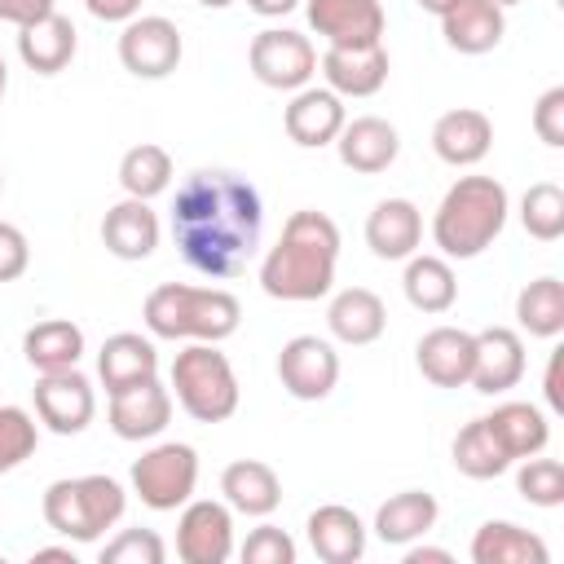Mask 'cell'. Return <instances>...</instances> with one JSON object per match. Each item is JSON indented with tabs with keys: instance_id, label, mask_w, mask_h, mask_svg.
<instances>
[{
	"instance_id": "10",
	"label": "cell",
	"mask_w": 564,
	"mask_h": 564,
	"mask_svg": "<svg viewBox=\"0 0 564 564\" xmlns=\"http://www.w3.org/2000/svg\"><path fill=\"white\" fill-rule=\"evenodd\" d=\"M278 379L295 401H326L339 383V352L322 335H295L278 352Z\"/></svg>"
},
{
	"instance_id": "40",
	"label": "cell",
	"mask_w": 564,
	"mask_h": 564,
	"mask_svg": "<svg viewBox=\"0 0 564 564\" xmlns=\"http://www.w3.org/2000/svg\"><path fill=\"white\" fill-rule=\"evenodd\" d=\"M167 546L154 529H119L101 546V564H163Z\"/></svg>"
},
{
	"instance_id": "27",
	"label": "cell",
	"mask_w": 564,
	"mask_h": 564,
	"mask_svg": "<svg viewBox=\"0 0 564 564\" xmlns=\"http://www.w3.org/2000/svg\"><path fill=\"white\" fill-rule=\"evenodd\" d=\"M326 326L339 344L366 348L388 330V308L370 286H344L335 291V300L326 304Z\"/></svg>"
},
{
	"instance_id": "12",
	"label": "cell",
	"mask_w": 564,
	"mask_h": 564,
	"mask_svg": "<svg viewBox=\"0 0 564 564\" xmlns=\"http://www.w3.org/2000/svg\"><path fill=\"white\" fill-rule=\"evenodd\" d=\"M176 555L185 564H225L234 555V511L216 498H189L176 520Z\"/></svg>"
},
{
	"instance_id": "23",
	"label": "cell",
	"mask_w": 564,
	"mask_h": 564,
	"mask_svg": "<svg viewBox=\"0 0 564 564\" xmlns=\"http://www.w3.org/2000/svg\"><path fill=\"white\" fill-rule=\"evenodd\" d=\"M75 48H79L75 22H70L66 13H57V9L44 13V18H35V22H26V26H18V57H22V66L35 70V75H57V70H66L70 57H75Z\"/></svg>"
},
{
	"instance_id": "47",
	"label": "cell",
	"mask_w": 564,
	"mask_h": 564,
	"mask_svg": "<svg viewBox=\"0 0 564 564\" xmlns=\"http://www.w3.org/2000/svg\"><path fill=\"white\" fill-rule=\"evenodd\" d=\"M546 405L551 410H564V397H560V352H551V361H546Z\"/></svg>"
},
{
	"instance_id": "50",
	"label": "cell",
	"mask_w": 564,
	"mask_h": 564,
	"mask_svg": "<svg viewBox=\"0 0 564 564\" xmlns=\"http://www.w3.org/2000/svg\"><path fill=\"white\" fill-rule=\"evenodd\" d=\"M414 4H419L423 13H436V18H441V13H445V9L454 4V0H414Z\"/></svg>"
},
{
	"instance_id": "38",
	"label": "cell",
	"mask_w": 564,
	"mask_h": 564,
	"mask_svg": "<svg viewBox=\"0 0 564 564\" xmlns=\"http://www.w3.org/2000/svg\"><path fill=\"white\" fill-rule=\"evenodd\" d=\"M40 445V423L22 405H0V476L22 467Z\"/></svg>"
},
{
	"instance_id": "14",
	"label": "cell",
	"mask_w": 564,
	"mask_h": 564,
	"mask_svg": "<svg viewBox=\"0 0 564 564\" xmlns=\"http://www.w3.org/2000/svg\"><path fill=\"white\" fill-rule=\"evenodd\" d=\"M167 423H172V388H163L159 375L110 392V432L119 441H154Z\"/></svg>"
},
{
	"instance_id": "25",
	"label": "cell",
	"mask_w": 564,
	"mask_h": 564,
	"mask_svg": "<svg viewBox=\"0 0 564 564\" xmlns=\"http://www.w3.org/2000/svg\"><path fill=\"white\" fill-rule=\"evenodd\" d=\"M220 494L229 502V511L238 516H251V520H264L278 511L282 502V480L269 463L260 458H234L225 471H220Z\"/></svg>"
},
{
	"instance_id": "44",
	"label": "cell",
	"mask_w": 564,
	"mask_h": 564,
	"mask_svg": "<svg viewBox=\"0 0 564 564\" xmlns=\"http://www.w3.org/2000/svg\"><path fill=\"white\" fill-rule=\"evenodd\" d=\"M57 0H0V22H13V26H26L44 13H53Z\"/></svg>"
},
{
	"instance_id": "9",
	"label": "cell",
	"mask_w": 564,
	"mask_h": 564,
	"mask_svg": "<svg viewBox=\"0 0 564 564\" xmlns=\"http://www.w3.org/2000/svg\"><path fill=\"white\" fill-rule=\"evenodd\" d=\"M181 53H185L181 26L163 13H137L119 31V62L137 79H167L181 66Z\"/></svg>"
},
{
	"instance_id": "24",
	"label": "cell",
	"mask_w": 564,
	"mask_h": 564,
	"mask_svg": "<svg viewBox=\"0 0 564 564\" xmlns=\"http://www.w3.org/2000/svg\"><path fill=\"white\" fill-rule=\"evenodd\" d=\"M423 242V216L410 198H383L366 216V247L379 260H410Z\"/></svg>"
},
{
	"instance_id": "20",
	"label": "cell",
	"mask_w": 564,
	"mask_h": 564,
	"mask_svg": "<svg viewBox=\"0 0 564 564\" xmlns=\"http://www.w3.org/2000/svg\"><path fill=\"white\" fill-rule=\"evenodd\" d=\"M441 35L454 53H467V57H480L489 48L502 44L507 35V9H498L494 0H454L445 13H441Z\"/></svg>"
},
{
	"instance_id": "18",
	"label": "cell",
	"mask_w": 564,
	"mask_h": 564,
	"mask_svg": "<svg viewBox=\"0 0 564 564\" xmlns=\"http://www.w3.org/2000/svg\"><path fill=\"white\" fill-rule=\"evenodd\" d=\"M471 357H476V335L458 326H432L414 348L419 375L436 388H467Z\"/></svg>"
},
{
	"instance_id": "41",
	"label": "cell",
	"mask_w": 564,
	"mask_h": 564,
	"mask_svg": "<svg viewBox=\"0 0 564 564\" xmlns=\"http://www.w3.org/2000/svg\"><path fill=\"white\" fill-rule=\"evenodd\" d=\"M238 555H242V564H295L300 551H295V538L286 529L260 524V529L247 533V542L238 546Z\"/></svg>"
},
{
	"instance_id": "11",
	"label": "cell",
	"mask_w": 564,
	"mask_h": 564,
	"mask_svg": "<svg viewBox=\"0 0 564 564\" xmlns=\"http://www.w3.org/2000/svg\"><path fill=\"white\" fill-rule=\"evenodd\" d=\"M97 414V392L88 375L70 370H48L35 379V419L57 432V436H79Z\"/></svg>"
},
{
	"instance_id": "31",
	"label": "cell",
	"mask_w": 564,
	"mask_h": 564,
	"mask_svg": "<svg viewBox=\"0 0 564 564\" xmlns=\"http://www.w3.org/2000/svg\"><path fill=\"white\" fill-rule=\"evenodd\" d=\"M22 357L31 370H70L84 357V330L70 317H44L22 335Z\"/></svg>"
},
{
	"instance_id": "37",
	"label": "cell",
	"mask_w": 564,
	"mask_h": 564,
	"mask_svg": "<svg viewBox=\"0 0 564 564\" xmlns=\"http://www.w3.org/2000/svg\"><path fill=\"white\" fill-rule=\"evenodd\" d=\"M520 225L529 238L538 242H555L564 238V189L555 181H538L524 189L520 198Z\"/></svg>"
},
{
	"instance_id": "28",
	"label": "cell",
	"mask_w": 564,
	"mask_h": 564,
	"mask_svg": "<svg viewBox=\"0 0 564 564\" xmlns=\"http://www.w3.org/2000/svg\"><path fill=\"white\" fill-rule=\"evenodd\" d=\"M150 375H159V348H154V339H145L137 330H115L101 344V352H97V379L106 383V397L119 392V388H128V383H137V379H150Z\"/></svg>"
},
{
	"instance_id": "5",
	"label": "cell",
	"mask_w": 564,
	"mask_h": 564,
	"mask_svg": "<svg viewBox=\"0 0 564 564\" xmlns=\"http://www.w3.org/2000/svg\"><path fill=\"white\" fill-rule=\"evenodd\" d=\"M128 494L115 476H62L44 489V524L66 542H97L123 520Z\"/></svg>"
},
{
	"instance_id": "45",
	"label": "cell",
	"mask_w": 564,
	"mask_h": 564,
	"mask_svg": "<svg viewBox=\"0 0 564 564\" xmlns=\"http://www.w3.org/2000/svg\"><path fill=\"white\" fill-rule=\"evenodd\" d=\"M84 9L97 22H132L141 13V0H84Z\"/></svg>"
},
{
	"instance_id": "13",
	"label": "cell",
	"mask_w": 564,
	"mask_h": 564,
	"mask_svg": "<svg viewBox=\"0 0 564 564\" xmlns=\"http://www.w3.org/2000/svg\"><path fill=\"white\" fill-rule=\"evenodd\" d=\"M308 26L326 40V48H361L383 44V4L379 0H304Z\"/></svg>"
},
{
	"instance_id": "7",
	"label": "cell",
	"mask_w": 564,
	"mask_h": 564,
	"mask_svg": "<svg viewBox=\"0 0 564 564\" xmlns=\"http://www.w3.org/2000/svg\"><path fill=\"white\" fill-rule=\"evenodd\" d=\"M198 489V454L185 441L150 445L132 463V494L150 511H181Z\"/></svg>"
},
{
	"instance_id": "46",
	"label": "cell",
	"mask_w": 564,
	"mask_h": 564,
	"mask_svg": "<svg viewBox=\"0 0 564 564\" xmlns=\"http://www.w3.org/2000/svg\"><path fill=\"white\" fill-rule=\"evenodd\" d=\"M454 555L445 551V546H405V564H449Z\"/></svg>"
},
{
	"instance_id": "53",
	"label": "cell",
	"mask_w": 564,
	"mask_h": 564,
	"mask_svg": "<svg viewBox=\"0 0 564 564\" xmlns=\"http://www.w3.org/2000/svg\"><path fill=\"white\" fill-rule=\"evenodd\" d=\"M494 4H498V9H511V4H520V0H494Z\"/></svg>"
},
{
	"instance_id": "39",
	"label": "cell",
	"mask_w": 564,
	"mask_h": 564,
	"mask_svg": "<svg viewBox=\"0 0 564 564\" xmlns=\"http://www.w3.org/2000/svg\"><path fill=\"white\" fill-rule=\"evenodd\" d=\"M516 489L524 502L533 507H560L564 502V467L560 458H520V471H516Z\"/></svg>"
},
{
	"instance_id": "15",
	"label": "cell",
	"mask_w": 564,
	"mask_h": 564,
	"mask_svg": "<svg viewBox=\"0 0 564 564\" xmlns=\"http://www.w3.org/2000/svg\"><path fill=\"white\" fill-rule=\"evenodd\" d=\"M524 379V339L511 326H485L476 330V357L467 388L485 397H502Z\"/></svg>"
},
{
	"instance_id": "48",
	"label": "cell",
	"mask_w": 564,
	"mask_h": 564,
	"mask_svg": "<svg viewBox=\"0 0 564 564\" xmlns=\"http://www.w3.org/2000/svg\"><path fill=\"white\" fill-rule=\"evenodd\" d=\"M247 9L260 18H286L291 9H300V0H247Z\"/></svg>"
},
{
	"instance_id": "26",
	"label": "cell",
	"mask_w": 564,
	"mask_h": 564,
	"mask_svg": "<svg viewBox=\"0 0 564 564\" xmlns=\"http://www.w3.org/2000/svg\"><path fill=\"white\" fill-rule=\"evenodd\" d=\"M159 216L145 198H123L101 216V242L119 260H145L159 247Z\"/></svg>"
},
{
	"instance_id": "8",
	"label": "cell",
	"mask_w": 564,
	"mask_h": 564,
	"mask_svg": "<svg viewBox=\"0 0 564 564\" xmlns=\"http://www.w3.org/2000/svg\"><path fill=\"white\" fill-rule=\"evenodd\" d=\"M247 66L264 88L278 93H295L317 75V48L308 44V35L286 31V26H264L251 48H247Z\"/></svg>"
},
{
	"instance_id": "16",
	"label": "cell",
	"mask_w": 564,
	"mask_h": 564,
	"mask_svg": "<svg viewBox=\"0 0 564 564\" xmlns=\"http://www.w3.org/2000/svg\"><path fill=\"white\" fill-rule=\"evenodd\" d=\"M344 119H348L344 97L330 93V88H313V84L295 88L291 101H286V110H282V128H286V137H291L295 145H304V150L335 145Z\"/></svg>"
},
{
	"instance_id": "42",
	"label": "cell",
	"mask_w": 564,
	"mask_h": 564,
	"mask_svg": "<svg viewBox=\"0 0 564 564\" xmlns=\"http://www.w3.org/2000/svg\"><path fill=\"white\" fill-rule=\"evenodd\" d=\"M533 132H538V141H546L551 150L564 145V84H555V88H546V93L538 97V106H533Z\"/></svg>"
},
{
	"instance_id": "52",
	"label": "cell",
	"mask_w": 564,
	"mask_h": 564,
	"mask_svg": "<svg viewBox=\"0 0 564 564\" xmlns=\"http://www.w3.org/2000/svg\"><path fill=\"white\" fill-rule=\"evenodd\" d=\"M198 4H207V9H229L234 0H198Z\"/></svg>"
},
{
	"instance_id": "21",
	"label": "cell",
	"mask_w": 564,
	"mask_h": 564,
	"mask_svg": "<svg viewBox=\"0 0 564 564\" xmlns=\"http://www.w3.org/2000/svg\"><path fill=\"white\" fill-rule=\"evenodd\" d=\"M322 79L339 97H375L388 84V48L361 44V48H326L322 53Z\"/></svg>"
},
{
	"instance_id": "35",
	"label": "cell",
	"mask_w": 564,
	"mask_h": 564,
	"mask_svg": "<svg viewBox=\"0 0 564 564\" xmlns=\"http://www.w3.org/2000/svg\"><path fill=\"white\" fill-rule=\"evenodd\" d=\"M454 467L467 476V480H494L511 467V454L498 445V436L489 432L485 419H471L458 436H454Z\"/></svg>"
},
{
	"instance_id": "29",
	"label": "cell",
	"mask_w": 564,
	"mask_h": 564,
	"mask_svg": "<svg viewBox=\"0 0 564 564\" xmlns=\"http://www.w3.org/2000/svg\"><path fill=\"white\" fill-rule=\"evenodd\" d=\"M436 516H441V507L427 489H401L375 511V533L388 546H410L436 529Z\"/></svg>"
},
{
	"instance_id": "36",
	"label": "cell",
	"mask_w": 564,
	"mask_h": 564,
	"mask_svg": "<svg viewBox=\"0 0 564 564\" xmlns=\"http://www.w3.org/2000/svg\"><path fill=\"white\" fill-rule=\"evenodd\" d=\"M119 185L128 198H159L167 185H172V154L154 141H141L132 145L123 159H119Z\"/></svg>"
},
{
	"instance_id": "3",
	"label": "cell",
	"mask_w": 564,
	"mask_h": 564,
	"mask_svg": "<svg viewBox=\"0 0 564 564\" xmlns=\"http://www.w3.org/2000/svg\"><path fill=\"white\" fill-rule=\"evenodd\" d=\"M507 185L494 176H458L432 212V242L445 260H476L507 229Z\"/></svg>"
},
{
	"instance_id": "19",
	"label": "cell",
	"mask_w": 564,
	"mask_h": 564,
	"mask_svg": "<svg viewBox=\"0 0 564 564\" xmlns=\"http://www.w3.org/2000/svg\"><path fill=\"white\" fill-rule=\"evenodd\" d=\"M494 145V123L485 110L476 106H458V110H445L436 123H432V150L441 163L449 167H476Z\"/></svg>"
},
{
	"instance_id": "54",
	"label": "cell",
	"mask_w": 564,
	"mask_h": 564,
	"mask_svg": "<svg viewBox=\"0 0 564 564\" xmlns=\"http://www.w3.org/2000/svg\"><path fill=\"white\" fill-rule=\"evenodd\" d=\"M0 189H4V176H0Z\"/></svg>"
},
{
	"instance_id": "2",
	"label": "cell",
	"mask_w": 564,
	"mask_h": 564,
	"mask_svg": "<svg viewBox=\"0 0 564 564\" xmlns=\"http://www.w3.org/2000/svg\"><path fill=\"white\" fill-rule=\"evenodd\" d=\"M335 264H339V225L317 207H300L286 216L282 238L264 251L260 286L273 300L308 304V300L330 295Z\"/></svg>"
},
{
	"instance_id": "17",
	"label": "cell",
	"mask_w": 564,
	"mask_h": 564,
	"mask_svg": "<svg viewBox=\"0 0 564 564\" xmlns=\"http://www.w3.org/2000/svg\"><path fill=\"white\" fill-rule=\"evenodd\" d=\"M335 154L348 172H361V176H379L397 163L401 154V132L379 119V115H357V119H344L339 137H335Z\"/></svg>"
},
{
	"instance_id": "32",
	"label": "cell",
	"mask_w": 564,
	"mask_h": 564,
	"mask_svg": "<svg viewBox=\"0 0 564 564\" xmlns=\"http://www.w3.org/2000/svg\"><path fill=\"white\" fill-rule=\"evenodd\" d=\"M471 560L476 564H546L551 551L538 533L520 529L516 520H485L471 538Z\"/></svg>"
},
{
	"instance_id": "30",
	"label": "cell",
	"mask_w": 564,
	"mask_h": 564,
	"mask_svg": "<svg viewBox=\"0 0 564 564\" xmlns=\"http://www.w3.org/2000/svg\"><path fill=\"white\" fill-rule=\"evenodd\" d=\"M485 423L498 436V445L511 454V463L542 454L551 441V423L533 401H502L494 405V414H485Z\"/></svg>"
},
{
	"instance_id": "1",
	"label": "cell",
	"mask_w": 564,
	"mask_h": 564,
	"mask_svg": "<svg viewBox=\"0 0 564 564\" xmlns=\"http://www.w3.org/2000/svg\"><path fill=\"white\" fill-rule=\"evenodd\" d=\"M264 203L238 172H189L172 203V238L189 269L203 278H238L260 247Z\"/></svg>"
},
{
	"instance_id": "33",
	"label": "cell",
	"mask_w": 564,
	"mask_h": 564,
	"mask_svg": "<svg viewBox=\"0 0 564 564\" xmlns=\"http://www.w3.org/2000/svg\"><path fill=\"white\" fill-rule=\"evenodd\" d=\"M401 291L419 313H449L458 300V278L445 256H410Z\"/></svg>"
},
{
	"instance_id": "4",
	"label": "cell",
	"mask_w": 564,
	"mask_h": 564,
	"mask_svg": "<svg viewBox=\"0 0 564 564\" xmlns=\"http://www.w3.org/2000/svg\"><path fill=\"white\" fill-rule=\"evenodd\" d=\"M145 330L154 339H203L220 344L238 330L242 304L225 286H189V282H163L145 295Z\"/></svg>"
},
{
	"instance_id": "6",
	"label": "cell",
	"mask_w": 564,
	"mask_h": 564,
	"mask_svg": "<svg viewBox=\"0 0 564 564\" xmlns=\"http://www.w3.org/2000/svg\"><path fill=\"white\" fill-rule=\"evenodd\" d=\"M238 375L216 344L189 339L172 361V401L194 423H225L238 410Z\"/></svg>"
},
{
	"instance_id": "49",
	"label": "cell",
	"mask_w": 564,
	"mask_h": 564,
	"mask_svg": "<svg viewBox=\"0 0 564 564\" xmlns=\"http://www.w3.org/2000/svg\"><path fill=\"white\" fill-rule=\"evenodd\" d=\"M31 560H66V564H75V551L70 546H40Z\"/></svg>"
},
{
	"instance_id": "22",
	"label": "cell",
	"mask_w": 564,
	"mask_h": 564,
	"mask_svg": "<svg viewBox=\"0 0 564 564\" xmlns=\"http://www.w3.org/2000/svg\"><path fill=\"white\" fill-rule=\"evenodd\" d=\"M304 533L322 564H357L366 555V524L344 502H326V507L308 511Z\"/></svg>"
},
{
	"instance_id": "51",
	"label": "cell",
	"mask_w": 564,
	"mask_h": 564,
	"mask_svg": "<svg viewBox=\"0 0 564 564\" xmlns=\"http://www.w3.org/2000/svg\"><path fill=\"white\" fill-rule=\"evenodd\" d=\"M4 93H9V66H4V57H0V101H4Z\"/></svg>"
},
{
	"instance_id": "43",
	"label": "cell",
	"mask_w": 564,
	"mask_h": 564,
	"mask_svg": "<svg viewBox=\"0 0 564 564\" xmlns=\"http://www.w3.org/2000/svg\"><path fill=\"white\" fill-rule=\"evenodd\" d=\"M31 264V242L18 225L0 220V282H18Z\"/></svg>"
},
{
	"instance_id": "34",
	"label": "cell",
	"mask_w": 564,
	"mask_h": 564,
	"mask_svg": "<svg viewBox=\"0 0 564 564\" xmlns=\"http://www.w3.org/2000/svg\"><path fill=\"white\" fill-rule=\"evenodd\" d=\"M516 322L533 339H555L564 330V282L560 278H533L516 295Z\"/></svg>"
}]
</instances>
